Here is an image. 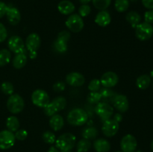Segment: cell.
Here are the masks:
<instances>
[{"instance_id":"obj_10","label":"cell","mask_w":153,"mask_h":152,"mask_svg":"<svg viewBox=\"0 0 153 152\" xmlns=\"http://www.w3.org/2000/svg\"><path fill=\"white\" fill-rule=\"evenodd\" d=\"M7 46L10 52L16 54L25 52V46L23 40L20 37L13 35L9 38L7 41Z\"/></svg>"},{"instance_id":"obj_33","label":"cell","mask_w":153,"mask_h":152,"mask_svg":"<svg viewBox=\"0 0 153 152\" xmlns=\"http://www.w3.org/2000/svg\"><path fill=\"white\" fill-rule=\"evenodd\" d=\"M1 90L4 94L7 95H11L13 94L14 88H13V84L10 82L4 81L1 83Z\"/></svg>"},{"instance_id":"obj_45","label":"cell","mask_w":153,"mask_h":152,"mask_svg":"<svg viewBox=\"0 0 153 152\" xmlns=\"http://www.w3.org/2000/svg\"><path fill=\"white\" fill-rule=\"evenodd\" d=\"M142 4L146 8L152 10L153 9V0H141Z\"/></svg>"},{"instance_id":"obj_53","label":"cell","mask_w":153,"mask_h":152,"mask_svg":"<svg viewBox=\"0 0 153 152\" xmlns=\"http://www.w3.org/2000/svg\"><path fill=\"white\" fill-rule=\"evenodd\" d=\"M117 152H123V151H117Z\"/></svg>"},{"instance_id":"obj_19","label":"cell","mask_w":153,"mask_h":152,"mask_svg":"<svg viewBox=\"0 0 153 152\" xmlns=\"http://www.w3.org/2000/svg\"><path fill=\"white\" fill-rule=\"evenodd\" d=\"M27 61H28V57H27L26 52H23L21 53L16 54V56L13 59V66L15 69H20L22 67H24L26 64Z\"/></svg>"},{"instance_id":"obj_18","label":"cell","mask_w":153,"mask_h":152,"mask_svg":"<svg viewBox=\"0 0 153 152\" xmlns=\"http://www.w3.org/2000/svg\"><path fill=\"white\" fill-rule=\"evenodd\" d=\"M75 7L74 4L69 0H63L60 1L58 4V10L61 14L70 15L74 12Z\"/></svg>"},{"instance_id":"obj_44","label":"cell","mask_w":153,"mask_h":152,"mask_svg":"<svg viewBox=\"0 0 153 152\" xmlns=\"http://www.w3.org/2000/svg\"><path fill=\"white\" fill-rule=\"evenodd\" d=\"M7 5L3 1H0V19L2 18L6 14Z\"/></svg>"},{"instance_id":"obj_52","label":"cell","mask_w":153,"mask_h":152,"mask_svg":"<svg viewBox=\"0 0 153 152\" xmlns=\"http://www.w3.org/2000/svg\"><path fill=\"white\" fill-rule=\"evenodd\" d=\"M134 152H141L140 151H134Z\"/></svg>"},{"instance_id":"obj_9","label":"cell","mask_w":153,"mask_h":152,"mask_svg":"<svg viewBox=\"0 0 153 152\" xmlns=\"http://www.w3.org/2000/svg\"><path fill=\"white\" fill-rule=\"evenodd\" d=\"M95 112L97 116H100L102 120L106 121L110 119L114 113V109L108 103L100 102L95 107Z\"/></svg>"},{"instance_id":"obj_40","label":"cell","mask_w":153,"mask_h":152,"mask_svg":"<svg viewBox=\"0 0 153 152\" xmlns=\"http://www.w3.org/2000/svg\"><path fill=\"white\" fill-rule=\"evenodd\" d=\"M7 36V30L5 26L0 22V43H2L6 40Z\"/></svg>"},{"instance_id":"obj_41","label":"cell","mask_w":153,"mask_h":152,"mask_svg":"<svg viewBox=\"0 0 153 152\" xmlns=\"http://www.w3.org/2000/svg\"><path fill=\"white\" fill-rule=\"evenodd\" d=\"M52 88H53L54 91H55V92H62V91H64V89H65L66 86H65V83H64L63 81H58L55 83H54Z\"/></svg>"},{"instance_id":"obj_43","label":"cell","mask_w":153,"mask_h":152,"mask_svg":"<svg viewBox=\"0 0 153 152\" xmlns=\"http://www.w3.org/2000/svg\"><path fill=\"white\" fill-rule=\"evenodd\" d=\"M144 19L145 22L149 24H153V9L149 10L144 13Z\"/></svg>"},{"instance_id":"obj_34","label":"cell","mask_w":153,"mask_h":152,"mask_svg":"<svg viewBox=\"0 0 153 152\" xmlns=\"http://www.w3.org/2000/svg\"><path fill=\"white\" fill-rule=\"evenodd\" d=\"M88 101L91 104H98L102 100L100 92H91L88 95Z\"/></svg>"},{"instance_id":"obj_24","label":"cell","mask_w":153,"mask_h":152,"mask_svg":"<svg viewBox=\"0 0 153 152\" xmlns=\"http://www.w3.org/2000/svg\"><path fill=\"white\" fill-rule=\"evenodd\" d=\"M6 127H7V130L11 132H16L17 130L19 128V121L16 116H9L7 119H6Z\"/></svg>"},{"instance_id":"obj_13","label":"cell","mask_w":153,"mask_h":152,"mask_svg":"<svg viewBox=\"0 0 153 152\" xmlns=\"http://www.w3.org/2000/svg\"><path fill=\"white\" fill-rule=\"evenodd\" d=\"M119 81L118 75L114 72H106L102 75L100 82L103 87L112 88L116 86Z\"/></svg>"},{"instance_id":"obj_21","label":"cell","mask_w":153,"mask_h":152,"mask_svg":"<svg viewBox=\"0 0 153 152\" xmlns=\"http://www.w3.org/2000/svg\"><path fill=\"white\" fill-rule=\"evenodd\" d=\"M94 148L97 152H108L111 149V144L105 139H98L94 141Z\"/></svg>"},{"instance_id":"obj_37","label":"cell","mask_w":153,"mask_h":152,"mask_svg":"<svg viewBox=\"0 0 153 152\" xmlns=\"http://www.w3.org/2000/svg\"><path fill=\"white\" fill-rule=\"evenodd\" d=\"M43 112H44L45 115H46L47 116L51 117V116H54L55 114H56L57 112H58V110H57V109L55 108V106L53 105V104H52V103L50 101V102H49V104L46 106V107H43Z\"/></svg>"},{"instance_id":"obj_3","label":"cell","mask_w":153,"mask_h":152,"mask_svg":"<svg viewBox=\"0 0 153 152\" xmlns=\"http://www.w3.org/2000/svg\"><path fill=\"white\" fill-rule=\"evenodd\" d=\"M41 43L40 37L37 33H31L27 37L25 40V46L29 52L28 56L31 59H35L37 55V50L39 49Z\"/></svg>"},{"instance_id":"obj_15","label":"cell","mask_w":153,"mask_h":152,"mask_svg":"<svg viewBox=\"0 0 153 152\" xmlns=\"http://www.w3.org/2000/svg\"><path fill=\"white\" fill-rule=\"evenodd\" d=\"M113 105L120 113H126L128 110L129 103L128 98L124 95H117L113 100Z\"/></svg>"},{"instance_id":"obj_23","label":"cell","mask_w":153,"mask_h":152,"mask_svg":"<svg viewBox=\"0 0 153 152\" xmlns=\"http://www.w3.org/2000/svg\"><path fill=\"white\" fill-rule=\"evenodd\" d=\"M151 83V77L148 75H142L139 76L136 80V85L140 89H146L149 87Z\"/></svg>"},{"instance_id":"obj_38","label":"cell","mask_w":153,"mask_h":152,"mask_svg":"<svg viewBox=\"0 0 153 152\" xmlns=\"http://www.w3.org/2000/svg\"><path fill=\"white\" fill-rule=\"evenodd\" d=\"M91 8L88 4H82L79 8V15L82 17H86L91 13Z\"/></svg>"},{"instance_id":"obj_25","label":"cell","mask_w":153,"mask_h":152,"mask_svg":"<svg viewBox=\"0 0 153 152\" xmlns=\"http://www.w3.org/2000/svg\"><path fill=\"white\" fill-rule=\"evenodd\" d=\"M82 135L85 139H94L98 136V131L94 127H88L82 131Z\"/></svg>"},{"instance_id":"obj_22","label":"cell","mask_w":153,"mask_h":152,"mask_svg":"<svg viewBox=\"0 0 153 152\" xmlns=\"http://www.w3.org/2000/svg\"><path fill=\"white\" fill-rule=\"evenodd\" d=\"M126 19L127 22L131 25V27L134 28L139 23H140V21H141L140 15L136 11L128 12L126 16Z\"/></svg>"},{"instance_id":"obj_50","label":"cell","mask_w":153,"mask_h":152,"mask_svg":"<svg viewBox=\"0 0 153 152\" xmlns=\"http://www.w3.org/2000/svg\"><path fill=\"white\" fill-rule=\"evenodd\" d=\"M150 76H151V77H153V71L151 72V73H150Z\"/></svg>"},{"instance_id":"obj_30","label":"cell","mask_w":153,"mask_h":152,"mask_svg":"<svg viewBox=\"0 0 153 152\" xmlns=\"http://www.w3.org/2000/svg\"><path fill=\"white\" fill-rule=\"evenodd\" d=\"M51 102L53 104V105L55 106L58 111H61V110H64L66 106H67V100L63 96L56 97Z\"/></svg>"},{"instance_id":"obj_48","label":"cell","mask_w":153,"mask_h":152,"mask_svg":"<svg viewBox=\"0 0 153 152\" xmlns=\"http://www.w3.org/2000/svg\"><path fill=\"white\" fill-rule=\"evenodd\" d=\"M91 1H92V0H79V1H80V3L82 4H88V3L91 2Z\"/></svg>"},{"instance_id":"obj_36","label":"cell","mask_w":153,"mask_h":152,"mask_svg":"<svg viewBox=\"0 0 153 152\" xmlns=\"http://www.w3.org/2000/svg\"><path fill=\"white\" fill-rule=\"evenodd\" d=\"M101 82L99 79H93L88 84V89L91 92H98L101 89Z\"/></svg>"},{"instance_id":"obj_39","label":"cell","mask_w":153,"mask_h":152,"mask_svg":"<svg viewBox=\"0 0 153 152\" xmlns=\"http://www.w3.org/2000/svg\"><path fill=\"white\" fill-rule=\"evenodd\" d=\"M15 138L19 141L25 140L28 137V132L24 129H19L15 132Z\"/></svg>"},{"instance_id":"obj_14","label":"cell","mask_w":153,"mask_h":152,"mask_svg":"<svg viewBox=\"0 0 153 152\" xmlns=\"http://www.w3.org/2000/svg\"><path fill=\"white\" fill-rule=\"evenodd\" d=\"M66 82L69 85L75 87L82 86L85 82V78L82 74L76 72H70L66 76Z\"/></svg>"},{"instance_id":"obj_1","label":"cell","mask_w":153,"mask_h":152,"mask_svg":"<svg viewBox=\"0 0 153 152\" xmlns=\"http://www.w3.org/2000/svg\"><path fill=\"white\" fill-rule=\"evenodd\" d=\"M88 120V113L82 108L73 109L67 115V122L73 126H82Z\"/></svg>"},{"instance_id":"obj_32","label":"cell","mask_w":153,"mask_h":152,"mask_svg":"<svg viewBox=\"0 0 153 152\" xmlns=\"http://www.w3.org/2000/svg\"><path fill=\"white\" fill-rule=\"evenodd\" d=\"M92 1L94 7L100 10H106L111 3V0H92Z\"/></svg>"},{"instance_id":"obj_28","label":"cell","mask_w":153,"mask_h":152,"mask_svg":"<svg viewBox=\"0 0 153 152\" xmlns=\"http://www.w3.org/2000/svg\"><path fill=\"white\" fill-rule=\"evenodd\" d=\"M129 4V0H116L114 3V7L117 11L120 13H123L128 10Z\"/></svg>"},{"instance_id":"obj_26","label":"cell","mask_w":153,"mask_h":152,"mask_svg":"<svg viewBox=\"0 0 153 152\" xmlns=\"http://www.w3.org/2000/svg\"><path fill=\"white\" fill-rule=\"evenodd\" d=\"M100 93L102 96V100H104V101H111L112 102L114 98V97L116 96L117 94L114 92L113 90L110 89V88H102V89H100ZM105 101V102H106Z\"/></svg>"},{"instance_id":"obj_7","label":"cell","mask_w":153,"mask_h":152,"mask_svg":"<svg viewBox=\"0 0 153 152\" xmlns=\"http://www.w3.org/2000/svg\"><path fill=\"white\" fill-rule=\"evenodd\" d=\"M66 26L72 32H80L84 28V21L79 14H72L66 20Z\"/></svg>"},{"instance_id":"obj_11","label":"cell","mask_w":153,"mask_h":152,"mask_svg":"<svg viewBox=\"0 0 153 152\" xmlns=\"http://www.w3.org/2000/svg\"><path fill=\"white\" fill-rule=\"evenodd\" d=\"M137 146V139L131 134L124 136L120 141V148L123 152H134Z\"/></svg>"},{"instance_id":"obj_29","label":"cell","mask_w":153,"mask_h":152,"mask_svg":"<svg viewBox=\"0 0 153 152\" xmlns=\"http://www.w3.org/2000/svg\"><path fill=\"white\" fill-rule=\"evenodd\" d=\"M91 142L90 140L82 139L80 141L78 142L76 145V149L77 152H87L91 149Z\"/></svg>"},{"instance_id":"obj_2","label":"cell","mask_w":153,"mask_h":152,"mask_svg":"<svg viewBox=\"0 0 153 152\" xmlns=\"http://www.w3.org/2000/svg\"><path fill=\"white\" fill-rule=\"evenodd\" d=\"M76 143V137L70 133H65L57 139L55 141V147L61 151H71L75 147Z\"/></svg>"},{"instance_id":"obj_42","label":"cell","mask_w":153,"mask_h":152,"mask_svg":"<svg viewBox=\"0 0 153 152\" xmlns=\"http://www.w3.org/2000/svg\"><path fill=\"white\" fill-rule=\"evenodd\" d=\"M57 38L61 39V40L68 43V41L70 39V32H68V31H62L58 34V37H57Z\"/></svg>"},{"instance_id":"obj_47","label":"cell","mask_w":153,"mask_h":152,"mask_svg":"<svg viewBox=\"0 0 153 152\" xmlns=\"http://www.w3.org/2000/svg\"><path fill=\"white\" fill-rule=\"evenodd\" d=\"M47 152H61V151H60L56 147H53V146H52V147L49 148V149L48 150Z\"/></svg>"},{"instance_id":"obj_35","label":"cell","mask_w":153,"mask_h":152,"mask_svg":"<svg viewBox=\"0 0 153 152\" xmlns=\"http://www.w3.org/2000/svg\"><path fill=\"white\" fill-rule=\"evenodd\" d=\"M42 138L44 142L47 143V144H53L56 141V137L55 135L51 131H46L42 135Z\"/></svg>"},{"instance_id":"obj_5","label":"cell","mask_w":153,"mask_h":152,"mask_svg":"<svg viewBox=\"0 0 153 152\" xmlns=\"http://www.w3.org/2000/svg\"><path fill=\"white\" fill-rule=\"evenodd\" d=\"M135 35L141 41L149 40L153 35V26L146 22L139 23L135 27Z\"/></svg>"},{"instance_id":"obj_20","label":"cell","mask_w":153,"mask_h":152,"mask_svg":"<svg viewBox=\"0 0 153 152\" xmlns=\"http://www.w3.org/2000/svg\"><path fill=\"white\" fill-rule=\"evenodd\" d=\"M64 125V119L61 116L58 114H55L51 116L49 120V126L55 131H58L63 128Z\"/></svg>"},{"instance_id":"obj_16","label":"cell","mask_w":153,"mask_h":152,"mask_svg":"<svg viewBox=\"0 0 153 152\" xmlns=\"http://www.w3.org/2000/svg\"><path fill=\"white\" fill-rule=\"evenodd\" d=\"M6 16L9 23L12 25H16L21 20V13L16 7L7 6Z\"/></svg>"},{"instance_id":"obj_27","label":"cell","mask_w":153,"mask_h":152,"mask_svg":"<svg viewBox=\"0 0 153 152\" xmlns=\"http://www.w3.org/2000/svg\"><path fill=\"white\" fill-rule=\"evenodd\" d=\"M11 58L10 52L7 49H1L0 50V66H4L8 64Z\"/></svg>"},{"instance_id":"obj_17","label":"cell","mask_w":153,"mask_h":152,"mask_svg":"<svg viewBox=\"0 0 153 152\" xmlns=\"http://www.w3.org/2000/svg\"><path fill=\"white\" fill-rule=\"evenodd\" d=\"M111 17L108 11L104 10H100L95 18V22L101 27H106L111 23Z\"/></svg>"},{"instance_id":"obj_49","label":"cell","mask_w":153,"mask_h":152,"mask_svg":"<svg viewBox=\"0 0 153 152\" xmlns=\"http://www.w3.org/2000/svg\"><path fill=\"white\" fill-rule=\"evenodd\" d=\"M151 148H152V150L153 151V141L152 142V143H151Z\"/></svg>"},{"instance_id":"obj_31","label":"cell","mask_w":153,"mask_h":152,"mask_svg":"<svg viewBox=\"0 0 153 152\" xmlns=\"http://www.w3.org/2000/svg\"><path fill=\"white\" fill-rule=\"evenodd\" d=\"M53 47L59 53H64L67 51V43L61 39L57 38L53 43Z\"/></svg>"},{"instance_id":"obj_12","label":"cell","mask_w":153,"mask_h":152,"mask_svg":"<svg viewBox=\"0 0 153 152\" xmlns=\"http://www.w3.org/2000/svg\"><path fill=\"white\" fill-rule=\"evenodd\" d=\"M120 125L114 119H108L105 121L102 127V134L107 137H112L117 134Z\"/></svg>"},{"instance_id":"obj_46","label":"cell","mask_w":153,"mask_h":152,"mask_svg":"<svg viewBox=\"0 0 153 152\" xmlns=\"http://www.w3.org/2000/svg\"><path fill=\"white\" fill-rule=\"evenodd\" d=\"M114 119V120L116 121V122H117L118 123H120V122L121 121L123 120L122 115L120 114V113H117V114H115Z\"/></svg>"},{"instance_id":"obj_4","label":"cell","mask_w":153,"mask_h":152,"mask_svg":"<svg viewBox=\"0 0 153 152\" xmlns=\"http://www.w3.org/2000/svg\"><path fill=\"white\" fill-rule=\"evenodd\" d=\"M24 100L19 94H12L7 101V108L13 114H18L23 110Z\"/></svg>"},{"instance_id":"obj_8","label":"cell","mask_w":153,"mask_h":152,"mask_svg":"<svg viewBox=\"0 0 153 152\" xmlns=\"http://www.w3.org/2000/svg\"><path fill=\"white\" fill-rule=\"evenodd\" d=\"M15 136L8 130L0 131V149L7 150L13 147L15 143Z\"/></svg>"},{"instance_id":"obj_51","label":"cell","mask_w":153,"mask_h":152,"mask_svg":"<svg viewBox=\"0 0 153 152\" xmlns=\"http://www.w3.org/2000/svg\"><path fill=\"white\" fill-rule=\"evenodd\" d=\"M61 152H71V151H63Z\"/></svg>"},{"instance_id":"obj_6","label":"cell","mask_w":153,"mask_h":152,"mask_svg":"<svg viewBox=\"0 0 153 152\" xmlns=\"http://www.w3.org/2000/svg\"><path fill=\"white\" fill-rule=\"evenodd\" d=\"M31 101L35 106L43 108L50 102V98L45 90L36 89L31 94Z\"/></svg>"}]
</instances>
